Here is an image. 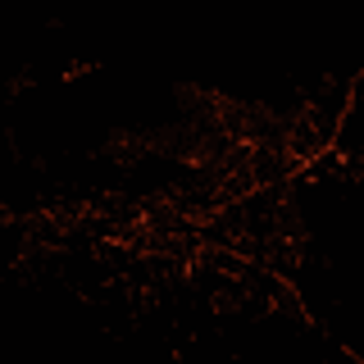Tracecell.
<instances>
[{
	"label": "cell",
	"mask_w": 364,
	"mask_h": 364,
	"mask_svg": "<svg viewBox=\"0 0 364 364\" xmlns=\"http://www.w3.org/2000/svg\"><path fill=\"white\" fill-rule=\"evenodd\" d=\"M269 314H287V318H296L301 328H314V318H310V310H305V301H301V291L291 287L282 273H273V287H269V305H264Z\"/></svg>",
	"instance_id": "1"
},
{
	"label": "cell",
	"mask_w": 364,
	"mask_h": 364,
	"mask_svg": "<svg viewBox=\"0 0 364 364\" xmlns=\"http://www.w3.org/2000/svg\"><path fill=\"white\" fill-rule=\"evenodd\" d=\"M100 155L114 159L119 168H136L141 155H146V141H141V132H132V128H114L105 136V146H100Z\"/></svg>",
	"instance_id": "2"
},
{
	"label": "cell",
	"mask_w": 364,
	"mask_h": 364,
	"mask_svg": "<svg viewBox=\"0 0 364 364\" xmlns=\"http://www.w3.org/2000/svg\"><path fill=\"white\" fill-rule=\"evenodd\" d=\"M173 100L182 105V114H187V119H196V109L205 105V87H196V82H178V87H173Z\"/></svg>",
	"instance_id": "3"
},
{
	"label": "cell",
	"mask_w": 364,
	"mask_h": 364,
	"mask_svg": "<svg viewBox=\"0 0 364 364\" xmlns=\"http://www.w3.org/2000/svg\"><path fill=\"white\" fill-rule=\"evenodd\" d=\"M242 305H246V291H232V287L210 291V310H214V314H237Z\"/></svg>",
	"instance_id": "4"
}]
</instances>
